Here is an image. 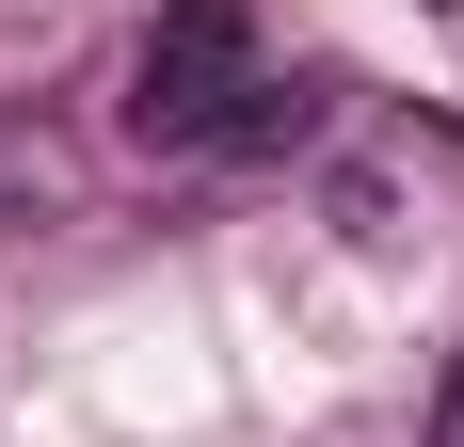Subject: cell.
Wrapping results in <instances>:
<instances>
[{"label": "cell", "instance_id": "cell-1", "mask_svg": "<svg viewBox=\"0 0 464 447\" xmlns=\"http://www.w3.org/2000/svg\"><path fill=\"white\" fill-rule=\"evenodd\" d=\"M256 81V0H160L129 48V144H208Z\"/></svg>", "mask_w": 464, "mask_h": 447}, {"label": "cell", "instance_id": "cell-2", "mask_svg": "<svg viewBox=\"0 0 464 447\" xmlns=\"http://www.w3.org/2000/svg\"><path fill=\"white\" fill-rule=\"evenodd\" d=\"M336 128V81H273V64H256V81H240V112L208 144H225V160H304V144Z\"/></svg>", "mask_w": 464, "mask_h": 447}, {"label": "cell", "instance_id": "cell-3", "mask_svg": "<svg viewBox=\"0 0 464 447\" xmlns=\"http://www.w3.org/2000/svg\"><path fill=\"white\" fill-rule=\"evenodd\" d=\"M432 447H464V352H449V384H432Z\"/></svg>", "mask_w": 464, "mask_h": 447}, {"label": "cell", "instance_id": "cell-4", "mask_svg": "<svg viewBox=\"0 0 464 447\" xmlns=\"http://www.w3.org/2000/svg\"><path fill=\"white\" fill-rule=\"evenodd\" d=\"M432 16H464V0H432Z\"/></svg>", "mask_w": 464, "mask_h": 447}]
</instances>
